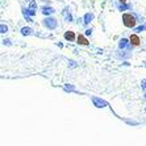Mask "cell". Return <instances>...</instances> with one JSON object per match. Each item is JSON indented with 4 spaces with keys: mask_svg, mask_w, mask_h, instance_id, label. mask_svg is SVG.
I'll list each match as a JSON object with an SVG mask.
<instances>
[{
    "mask_svg": "<svg viewBox=\"0 0 146 146\" xmlns=\"http://www.w3.org/2000/svg\"><path fill=\"white\" fill-rule=\"evenodd\" d=\"M5 32H7V27L1 25V33H5Z\"/></svg>",
    "mask_w": 146,
    "mask_h": 146,
    "instance_id": "cell-11",
    "label": "cell"
},
{
    "mask_svg": "<svg viewBox=\"0 0 146 146\" xmlns=\"http://www.w3.org/2000/svg\"><path fill=\"white\" fill-rule=\"evenodd\" d=\"M31 32H32L31 28H23V29H21V33L24 34V36L25 34H31Z\"/></svg>",
    "mask_w": 146,
    "mask_h": 146,
    "instance_id": "cell-7",
    "label": "cell"
},
{
    "mask_svg": "<svg viewBox=\"0 0 146 146\" xmlns=\"http://www.w3.org/2000/svg\"><path fill=\"white\" fill-rule=\"evenodd\" d=\"M94 100H95V103H98V104H99V107H104V104H106V103H104V102H102V100L99 102L98 99H94Z\"/></svg>",
    "mask_w": 146,
    "mask_h": 146,
    "instance_id": "cell-10",
    "label": "cell"
},
{
    "mask_svg": "<svg viewBox=\"0 0 146 146\" xmlns=\"http://www.w3.org/2000/svg\"><path fill=\"white\" fill-rule=\"evenodd\" d=\"M126 44H128V41H126V40H121V41H120V48H125Z\"/></svg>",
    "mask_w": 146,
    "mask_h": 146,
    "instance_id": "cell-9",
    "label": "cell"
},
{
    "mask_svg": "<svg viewBox=\"0 0 146 146\" xmlns=\"http://www.w3.org/2000/svg\"><path fill=\"white\" fill-rule=\"evenodd\" d=\"M92 17H94V16H92V15H90V13H87V15H86V17H84V19H86V21H84L86 24H88V23H90V20H92Z\"/></svg>",
    "mask_w": 146,
    "mask_h": 146,
    "instance_id": "cell-8",
    "label": "cell"
},
{
    "mask_svg": "<svg viewBox=\"0 0 146 146\" xmlns=\"http://www.w3.org/2000/svg\"><path fill=\"white\" fill-rule=\"evenodd\" d=\"M129 41H130V44H132L133 46H138L139 42H141V41H139V37L137 36V34H132V36L129 37Z\"/></svg>",
    "mask_w": 146,
    "mask_h": 146,
    "instance_id": "cell-3",
    "label": "cell"
},
{
    "mask_svg": "<svg viewBox=\"0 0 146 146\" xmlns=\"http://www.w3.org/2000/svg\"><path fill=\"white\" fill-rule=\"evenodd\" d=\"M119 1H121V3H125L126 0H119Z\"/></svg>",
    "mask_w": 146,
    "mask_h": 146,
    "instance_id": "cell-12",
    "label": "cell"
},
{
    "mask_svg": "<svg viewBox=\"0 0 146 146\" xmlns=\"http://www.w3.org/2000/svg\"><path fill=\"white\" fill-rule=\"evenodd\" d=\"M122 21L126 28H134L136 27V17L132 13H124L122 15Z\"/></svg>",
    "mask_w": 146,
    "mask_h": 146,
    "instance_id": "cell-1",
    "label": "cell"
},
{
    "mask_svg": "<svg viewBox=\"0 0 146 146\" xmlns=\"http://www.w3.org/2000/svg\"><path fill=\"white\" fill-rule=\"evenodd\" d=\"M78 44H80V45H88V41L86 40L84 36L79 34V37H78Z\"/></svg>",
    "mask_w": 146,
    "mask_h": 146,
    "instance_id": "cell-5",
    "label": "cell"
},
{
    "mask_svg": "<svg viewBox=\"0 0 146 146\" xmlns=\"http://www.w3.org/2000/svg\"><path fill=\"white\" fill-rule=\"evenodd\" d=\"M44 24H45V27L50 28V29H54L57 27V20H54V19H45Z\"/></svg>",
    "mask_w": 146,
    "mask_h": 146,
    "instance_id": "cell-2",
    "label": "cell"
},
{
    "mask_svg": "<svg viewBox=\"0 0 146 146\" xmlns=\"http://www.w3.org/2000/svg\"><path fill=\"white\" fill-rule=\"evenodd\" d=\"M45 15H50V13H54V9L53 8H44V11H42Z\"/></svg>",
    "mask_w": 146,
    "mask_h": 146,
    "instance_id": "cell-6",
    "label": "cell"
},
{
    "mask_svg": "<svg viewBox=\"0 0 146 146\" xmlns=\"http://www.w3.org/2000/svg\"><path fill=\"white\" fill-rule=\"evenodd\" d=\"M65 38L67 41H74L75 40V33L72 31H68V32H66L65 33Z\"/></svg>",
    "mask_w": 146,
    "mask_h": 146,
    "instance_id": "cell-4",
    "label": "cell"
}]
</instances>
